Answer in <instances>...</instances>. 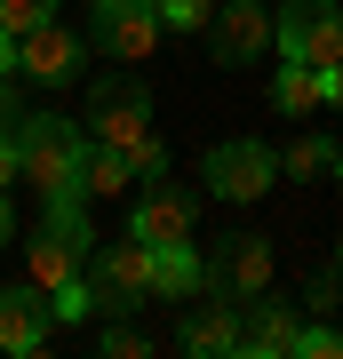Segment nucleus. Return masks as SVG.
<instances>
[{
  "instance_id": "nucleus-1",
  "label": "nucleus",
  "mask_w": 343,
  "mask_h": 359,
  "mask_svg": "<svg viewBox=\"0 0 343 359\" xmlns=\"http://www.w3.org/2000/svg\"><path fill=\"white\" fill-rule=\"evenodd\" d=\"M80 280H88L104 320H128V311L152 304V248H144V240H104V248H88Z\"/></svg>"
},
{
  "instance_id": "nucleus-2",
  "label": "nucleus",
  "mask_w": 343,
  "mask_h": 359,
  "mask_svg": "<svg viewBox=\"0 0 343 359\" xmlns=\"http://www.w3.org/2000/svg\"><path fill=\"white\" fill-rule=\"evenodd\" d=\"M80 152H88V136H80V120H64V112H32L25 128H16V176H25L32 192L72 184L80 176Z\"/></svg>"
},
{
  "instance_id": "nucleus-3",
  "label": "nucleus",
  "mask_w": 343,
  "mask_h": 359,
  "mask_svg": "<svg viewBox=\"0 0 343 359\" xmlns=\"http://www.w3.org/2000/svg\"><path fill=\"white\" fill-rule=\"evenodd\" d=\"M271 48L304 56V65H343V8L335 0H280V25H271Z\"/></svg>"
},
{
  "instance_id": "nucleus-4",
  "label": "nucleus",
  "mask_w": 343,
  "mask_h": 359,
  "mask_svg": "<svg viewBox=\"0 0 343 359\" xmlns=\"http://www.w3.org/2000/svg\"><path fill=\"white\" fill-rule=\"evenodd\" d=\"M191 224H200V192L176 184V176H144L136 208H128V240L168 248V240H191Z\"/></svg>"
},
{
  "instance_id": "nucleus-5",
  "label": "nucleus",
  "mask_w": 343,
  "mask_h": 359,
  "mask_svg": "<svg viewBox=\"0 0 343 359\" xmlns=\"http://www.w3.org/2000/svg\"><path fill=\"white\" fill-rule=\"evenodd\" d=\"M208 192L216 200H264L271 192V176H280V152L271 144H255V136H224V144H208Z\"/></svg>"
},
{
  "instance_id": "nucleus-6",
  "label": "nucleus",
  "mask_w": 343,
  "mask_h": 359,
  "mask_svg": "<svg viewBox=\"0 0 343 359\" xmlns=\"http://www.w3.org/2000/svg\"><path fill=\"white\" fill-rule=\"evenodd\" d=\"M80 136L128 152L136 136H152V96H144L136 80H96V88H88V128H80Z\"/></svg>"
},
{
  "instance_id": "nucleus-7",
  "label": "nucleus",
  "mask_w": 343,
  "mask_h": 359,
  "mask_svg": "<svg viewBox=\"0 0 343 359\" xmlns=\"http://www.w3.org/2000/svg\"><path fill=\"white\" fill-rule=\"evenodd\" d=\"M264 287H271V240H264V231H224L216 256H208V295L255 304Z\"/></svg>"
},
{
  "instance_id": "nucleus-8",
  "label": "nucleus",
  "mask_w": 343,
  "mask_h": 359,
  "mask_svg": "<svg viewBox=\"0 0 343 359\" xmlns=\"http://www.w3.org/2000/svg\"><path fill=\"white\" fill-rule=\"evenodd\" d=\"M80 65H88V40H72L56 16H48V25H32L25 40H16V72H25L32 88H72Z\"/></svg>"
},
{
  "instance_id": "nucleus-9",
  "label": "nucleus",
  "mask_w": 343,
  "mask_h": 359,
  "mask_svg": "<svg viewBox=\"0 0 343 359\" xmlns=\"http://www.w3.org/2000/svg\"><path fill=\"white\" fill-rule=\"evenodd\" d=\"M160 8L152 0H112V8H96V48H112L120 65H144V56L160 48Z\"/></svg>"
},
{
  "instance_id": "nucleus-10",
  "label": "nucleus",
  "mask_w": 343,
  "mask_h": 359,
  "mask_svg": "<svg viewBox=\"0 0 343 359\" xmlns=\"http://www.w3.org/2000/svg\"><path fill=\"white\" fill-rule=\"evenodd\" d=\"M200 32L216 40V65H255V56L271 48V16H264V0H231V8L208 16Z\"/></svg>"
},
{
  "instance_id": "nucleus-11",
  "label": "nucleus",
  "mask_w": 343,
  "mask_h": 359,
  "mask_svg": "<svg viewBox=\"0 0 343 359\" xmlns=\"http://www.w3.org/2000/svg\"><path fill=\"white\" fill-rule=\"evenodd\" d=\"M176 344H184L191 359H231V351H240V304H231V295H216V304H208V295H191Z\"/></svg>"
},
{
  "instance_id": "nucleus-12",
  "label": "nucleus",
  "mask_w": 343,
  "mask_h": 359,
  "mask_svg": "<svg viewBox=\"0 0 343 359\" xmlns=\"http://www.w3.org/2000/svg\"><path fill=\"white\" fill-rule=\"evenodd\" d=\"M48 344V295H40L32 280H16V287H0V351H40Z\"/></svg>"
},
{
  "instance_id": "nucleus-13",
  "label": "nucleus",
  "mask_w": 343,
  "mask_h": 359,
  "mask_svg": "<svg viewBox=\"0 0 343 359\" xmlns=\"http://www.w3.org/2000/svg\"><path fill=\"white\" fill-rule=\"evenodd\" d=\"M191 295H208V256L191 240L152 248V304H191Z\"/></svg>"
},
{
  "instance_id": "nucleus-14",
  "label": "nucleus",
  "mask_w": 343,
  "mask_h": 359,
  "mask_svg": "<svg viewBox=\"0 0 343 359\" xmlns=\"http://www.w3.org/2000/svg\"><path fill=\"white\" fill-rule=\"evenodd\" d=\"M295 311L288 304H264V295H255V304H240V351L248 359H295Z\"/></svg>"
},
{
  "instance_id": "nucleus-15",
  "label": "nucleus",
  "mask_w": 343,
  "mask_h": 359,
  "mask_svg": "<svg viewBox=\"0 0 343 359\" xmlns=\"http://www.w3.org/2000/svg\"><path fill=\"white\" fill-rule=\"evenodd\" d=\"M271 104H280V112H319V104H328V72H319V65H304V56H280Z\"/></svg>"
},
{
  "instance_id": "nucleus-16",
  "label": "nucleus",
  "mask_w": 343,
  "mask_h": 359,
  "mask_svg": "<svg viewBox=\"0 0 343 359\" xmlns=\"http://www.w3.org/2000/svg\"><path fill=\"white\" fill-rule=\"evenodd\" d=\"M128 184H136L128 152H112V144H88V152H80V192L88 200H112V192H128Z\"/></svg>"
},
{
  "instance_id": "nucleus-17",
  "label": "nucleus",
  "mask_w": 343,
  "mask_h": 359,
  "mask_svg": "<svg viewBox=\"0 0 343 359\" xmlns=\"http://www.w3.org/2000/svg\"><path fill=\"white\" fill-rule=\"evenodd\" d=\"M328 168H335V144H328V136H295L288 152H280V176H295V184L328 176Z\"/></svg>"
},
{
  "instance_id": "nucleus-18",
  "label": "nucleus",
  "mask_w": 343,
  "mask_h": 359,
  "mask_svg": "<svg viewBox=\"0 0 343 359\" xmlns=\"http://www.w3.org/2000/svg\"><path fill=\"white\" fill-rule=\"evenodd\" d=\"M48 16H56V0H0V32H16V40L32 25H48Z\"/></svg>"
},
{
  "instance_id": "nucleus-19",
  "label": "nucleus",
  "mask_w": 343,
  "mask_h": 359,
  "mask_svg": "<svg viewBox=\"0 0 343 359\" xmlns=\"http://www.w3.org/2000/svg\"><path fill=\"white\" fill-rule=\"evenodd\" d=\"M88 311H96V295H88V280H64V287L48 295V320H64V327H72V320H88Z\"/></svg>"
},
{
  "instance_id": "nucleus-20",
  "label": "nucleus",
  "mask_w": 343,
  "mask_h": 359,
  "mask_svg": "<svg viewBox=\"0 0 343 359\" xmlns=\"http://www.w3.org/2000/svg\"><path fill=\"white\" fill-rule=\"evenodd\" d=\"M96 351H104V359H144V351H152V335H144V327H128V320H112Z\"/></svg>"
},
{
  "instance_id": "nucleus-21",
  "label": "nucleus",
  "mask_w": 343,
  "mask_h": 359,
  "mask_svg": "<svg viewBox=\"0 0 343 359\" xmlns=\"http://www.w3.org/2000/svg\"><path fill=\"white\" fill-rule=\"evenodd\" d=\"M152 8H160L168 32H200V25H208V0H152Z\"/></svg>"
},
{
  "instance_id": "nucleus-22",
  "label": "nucleus",
  "mask_w": 343,
  "mask_h": 359,
  "mask_svg": "<svg viewBox=\"0 0 343 359\" xmlns=\"http://www.w3.org/2000/svg\"><path fill=\"white\" fill-rule=\"evenodd\" d=\"M295 359H343V327H304L295 335Z\"/></svg>"
},
{
  "instance_id": "nucleus-23",
  "label": "nucleus",
  "mask_w": 343,
  "mask_h": 359,
  "mask_svg": "<svg viewBox=\"0 0 343 359\" xmlns=\"http://www.w3.org/2000/svg\"><path fill=\"white\" fill-rule=\"evenodd\" d=\"M128 168H136V176H168V144L160 136H136V144H128Z\"/></svg>"
},
{
  "instance_id": "nucleus-24",
  "label": "nucleus",
  "mask_w": 343,
  "mask_h": 359,
  "mask_svg": "<svg viewBox=\"0 0 343 359\" xmlns=\"http://www.w3.org/2000/svg\"><path fill=\"white\" fill-rule=\"evenodd\" d=\"M16 176V128H0V184Z\"/></svg>"
},
{
  "instance_id": "nucleus-25",
  "label": "nucleus",
  "mask_w": 343,
  "mask_h": 359,
  "mask_svg": "<svg viewBox=\"0 0 343 359\" xmlns=\"http://www.w3.org/2000/svg\"><path fill=\"white\" fill-rule=\"evenodd\" d=\"M0 80H16V32H0Z\"/></svg>"
},
{
  "instance_id": "nucleus-26",
  "label": "nucleus",
  "mask_w": 343,
  "mask_h": 359,
  "mask_svg": "<svg viewBox=\"0 0 343 359\" xmlns=\"http://www.w3.org/2000/svg\"><path fill=\"white\" fill-rule=\"evenodd\" d=\"M16 240V208H8V192H0V248Z\"/></svg>"
},
{
  "instance_id": "nucleus-27",
  "label": "nucleus",
  "mask_w": 343,
  "mask_h": 359,
  "mask_svg": "<svg viewBox=\"0 0 343 359\" xmlns=\"http://www.w3.org/2000/svg\"><path fill=\"white\" fill-rule=\"evenodd\" d=\"M328 104L343 112V65H328Z\"/></svg>"
},
{
  "instance_id": "nucleus-28",
  "label": "nucleus",
  "mask_w": 343,
  "mask_h": 359,
  "mask_svg": "<svg viewBox=\"0 0 343 359\" xmlns=\"http://www.w3.org/2000/svg\"><path fill=\"white\" fill-rule=\"evenodd\" d=\"M328 176H335V184H343V144H335V168H328Z\"/></svg>"
},
{
  "instance_id": "nucleus-29",
  "label": "nucleus",
  "mask_w": 343,
  "mask_h": 359,
  "mask_svg": "<svg viewBox=\"0 0 343 359\" xmlns=\"http://www.w3.org/2000/svg\"><path fill=\"white\" fill-rule=\"evenodd\" d=\"M328 271H335V280H343V240H335V264H328Z\"/></svg>"
},
{
  "instance_id": "nucleus-30",
  "label": "nucleus",
  "mask_w": 343,
  "mask_h": 359,
  "mask_svg": "<svg viewBox=\"0 0 343 359\" xmlns=\"http://www.w3.org/2000/svg\"><path fill=\"white\" fill-rule=\"evenodd\" d=\"M88 8H112V0H88Z\"/></svg>"
}]
</instances>
